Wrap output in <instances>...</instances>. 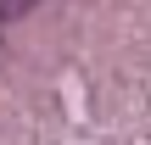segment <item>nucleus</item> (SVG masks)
Returning <instances> with one entry per match:
<instances>
[{
    "label": "nucleus",
    "instance_id": "f257e3e1",
    "mask_svg": "<svg viewBox=\"0 0 151 145\" xmlns=\"http://www.w3.org/2000/svg\"><path fill=\"white\" fill-rule=\"evenodd\" d=\"M39 0H0V22H17V17H28Z\"/></svg>",
    "mask_w": 151,
    "mask_h": 145
}]
</instances>
